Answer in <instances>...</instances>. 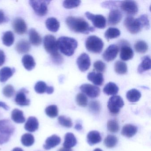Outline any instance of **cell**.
Wrapping results in <instances>:
<instances>
[{
    "instance_id": "cb8c5ba5",
    "label": "cell",
    "mask_w": 151,
    "mask_h": 151,
    "mask_svg": "<svg viewBox=\"0 0 151 151\" xmlns=\"http://www.w3.org/2000/svg\"><path fill=\"white\" fill-rule=\"evenodd\" d=\"M77 141L75 135L71 132L66 133L64 137V141L63 144V147L67 148H71L76 145Z\"/></svg>"
},
{
    "instance_id": "7a4b0ae2",
    "label": "cell",
    "mask_w": 151,
    "mask_h": 151,
    "mask_svg": "<svg viewBox=\"0 0 151 151\" xmlns=\"http://www.w3.org/2000/svg\"><path fill=\"white\" fill-rule=\"evenodd\" d=\"M57 45L58 50H60L63 54L70 56L74 54L77 47L78 42L73 38L62 37L58 39Z\"/></svg>"
},
{
    "instance_id": "4316f807",
    "label": "cell",
    "mask_w": 151,
    "mask_h": 151,
    "mask_svg": "<svg viewBox=\"0 0 151 151\" xmlns=\"http://www.w3.org/2000/svg\"><path fill=\"white\" fill-rule=\"evenodd\" d=\"M46 26L48 30L52 32H56L60 29V23L56 18L50 17L46 21Z\"/></svg>"
},
{
    "instance_id": "603a6c76",
    "label": "cell",
    "mask_w": 151,
    "mask_h": 151,
    "mask_svg": "<svg viewBox=\"0 0 151 151\" xmlns=\"http://www.w3.org/2000/svg\"><path fill=\"white\" fill-rule=\"evenodd\" d=\"M138 129L135 125L131 124H125L122 130V134L128 138L132 137L137 132Z\"/></svg>"
},
{
    "instance_id": "db71d44e",
    "label": "cell",
    "mask_w": 151,
    "mask_h": 151,
    "mask_svg": "<svg viewBox=\"0 0 151 151\" xmlns=\"http://www.w3.org/2000/svg\"><path fill=\"white\" fill-rule=\"evenodd\" d=\"M75 129L78 131L81 130L83 129L82 124L80 123H77L75 126Z\"/></svg>"
},
{
    "instance_id": "f5cc1de1",
    "label": "cell",
    "mask_w": 151,
    "mask_h": 151,
    "mask_svg": "<svg viewBox=\"0 0 151 151\" xmlns=\"http://www.w3.org/2000/svg\"><path fill=\"white\" fill-rule=\"evenodd\" d=\"M0 107L3 108L6 110H8L9 109V106L6 103L2 101H0Z\"/></svg>"
},
{
    "instance_id": "1f68e13d",
    "label": "cell",
    "mask_w": 151,
    "mask_h": 151,
    "mask_svg": "<svg viewBox=\"0 0 151 151\" xmlns=\"http://www.w3.org/2000/svg\"><path fill=\"white\" fill-rule=\"evenodd\" d=\"M119 88L116 84L112 82L108 83L103 89L104 93L108 95H115L118 93Z\"/></svg>"
},
{
    "instance_id": "7402d4cb",
    "label": "cell",
    "mask_w": 151,
    "mask_h": 151,
    "mask_svg": "<svg viewBox=\"0 0 151 151\" xmlns=\"http://www.w3.org/2000/svg\"><path fill=\"white\" fill-rule=\"evenodd\" d=\"M102 138L99 132L91 131L87 135V141L90 145H93L101 141Z\"/></svg>"
},
{
    "instance_id": "30bf717a",
    "label": "cell",
    "mask_w": 151,
    "mask_h": 151,
    "mask_svg": "<svg viewBox=\"0 0 151 151\" xmlns=\"http://www.w3.org/2000/svg\"><path fill=\"white\" fill-rule=\"evenodd\" d=\"M120 6L122 11L129 15H135L138 11L137 5L133 1H120Z\"/></svg>"
},
{
    "instance_id": "ee69618b",
    "label": "cell",
    "mask_w": 151,
    "mask_h": 151,
    "mask_svg": "<svg viewBox=\"0 0 151 151\" xmlns=\"http://www.w3.org/2000/svg\"><path fill=\"white\" fill-rule=\"evenodd\" d=\"M89 109L91 112L94 114H98L101 111V105L97 101H92L89 103Z\"/></svg>"
},
{
    "instance_id": "bcb514c9",
    "label": "cell",
    "mask_w": 151,
    "mask_h": 151,
    "mask_svg": "<svg viewBox=\"0 0 151 151\" xmlns=\"http://www.w3.org/2000/svg\"><path fill=\"white\" fill-rule=\"evenodd\" d=\"M15 93V90L13 86L8 85L3 89V93L4 96L7 98H11L14 96Z\"/></svg>"
},
{
    "instance_id": "8fae6325",
    "label": "cell",
    "mask_w": 151,
    "mask_h": 151,
    "mask_svg": "<svg viewBox=\"0 0 151 151\" xmlns=\"http://www.w3.org/2000/svg\"><path fill=\"white\" fill-rule=\"evenodd\" d=\"M80 89L84 93L92 99L97 98L100 93V90L99 87L90 84L82 85Z\"/></svg>"
},
{
    "instance_id": "4fadbf2b",
    "label": "cell",
    "mask_w": 151,
    "mask_h": 151,
    "mask_svg": "<svg viewBox=\"0 0 151 151\" xmlns=\"http://www.w3.org/2000/svg\"><path fill=\"white\" fill-rule=\"evenodd\" d=\"M118 46L115 45H112L107 47L103 53V59L107 62H110L114 60L117 56L119 52Z\"/></svg>"
},
{
    "instance_id": "c3c4849f",
    "label": "cell",
    "mask_w": 151,
    "mask_h": 151,
    "mask_svg": "<svg viewBox=\"0 0 151 151\" xmlns=\"http://www.w3.org/2000/svg\"><path fill=\"white\" fill-rule=\"evenodd\" d=\"M138 19L141 24L142 28H145L146 29H149L150 28V23L147 15L146 14L142 15Z\"/></svg>"
},
{
    "instance_id": "6da1fadb",
    "label": "cell",
    "mask_w": 151,
    "mask_h": 151,
    "mask_svg": "<svg viewBox=\"0 0 151 151\" xmlns=\"http://www.w3.org/2000/svg\"><path fill=\"white\" fill-rule=\"evenodd\" d=\"M66 22L69 29L76 33L88 34L95 31L94 27L90 26L86 21L81 17H68Z\"/></svg>"
},
{
    "instance_id": "2e32d148",
    "label": "cell",
    "mask_w": 151,
    "mask_h": 151,
    "mask_svg": "<svg viewBox=\"0 0 151 151\" xmlns=\"http://www.w3.org/2000/svg\"><path fill=\"white\" fill-rule=\"evenodd\" d=\"M29 91L24 88H22L19 91L16 95L15 101L16 103L20 106H27L29 105L30 100L27 99L26 94Z\"/></svg>"
},
{
    "instance_id": "816d5d0a",
    "label": "cell",
    "mask_w": 151,
    "mask_h": 151,
    "mask_svg": "<svg viewBox=\"0 0 151 151\" xmlns=\"http://www.w3.org/2000/svg\"><path fill=\"white\" fill-rule=\"evenodd\" d=\"M6 21V18L4 12L2 10H0V24L3 23Z\"/></svg>"
},
{
    "instance_id": "ffe728a7",
    "label": "cell",
    "mask_w": 151,
    "mask_h": 151,
    "mask_svg": "<svg viewBox=\"0 0 151 151\" xmlns=\"http://www.w3.org/2000/svg\"><path fill=\"white\" fill-rule=\"evenodd\" d=\"M87 78L89 81L97 86L102 85L104 83V78L101 73L91 72L88 74Z\"/></svg>"
},
{
    "instance_id": "83f0119b",
    "label": "cell",
    "mask_w": 151,
    "mask_h": 151,
    "mask_svg": "<svg viewBox=\"0 0 151 151\" xmlns=\"http://www.w3.org/2000/svg\"><path fill=\"white\" fill-rule=\"evenodd\" d=\"M29 38L30 43L33 45L38 46L41 44L42 38L37 32L34 29H32L29 31Z\"/></svg>"
},
{
    "instance_id": "ba28073f",
    "label": "cell",
    "mask_w": 151,
    "mask_h": 151,
    "mask_svg": "<svg viewBox=\"0 0 151 151\" xmlns=\"http://www.w3.org/2000/svg\"><path fill=\"white\" fill-rule=\"evenodd\" d=\"M124 25L129 32L132 34H137L142 29L138 19H135L131 16L125 18Z\"/></svg>"
},
{
    "instance_id": "f1b7e54d",
    "label": "cell",
    "mask_w": 151,
    "mask_h": 151,
    "mask_svg": "<svg viewBox=\"0 0 151 151\" xmlns=\"http://www.w3.org/2000/svg\"><path fill=\"white\" fill-rule=\"evenodd\" d=\"M140 92L137 89H132L127 92L126 98L129 102L132 103L137 102L141 98Z\"/></svg>"
},
{
    "instance_id": "d6a6232c",
    "label": "cell",
    "mask_w": 151,
    "mask_h": 151,
    "mask_svg": "<svg viewBox=\"0 0 151 151\" xmlns=\"http://www.w3.org/2000/svg\"><path fill=\"white\" fill-rule=\"evenodd\" d=\"M121 35V32L117 28H109L106 31L105 33V37L108 41L110 40L116 38Z\"/></svg>"
},
{
    "instance_id": "f6af8a7d",
    "label": "cell",
    "mask_w": 151,
    "mask_h": 151,
    "mask_svg": "<svg viewBox=\"0 0 151 151\" xmlns=\"http://www.w3.org/2000/svg\"><path fill=\"white\" fill-rule=\"evenodd\" d=\"M81 1H64L63 2V6L65 8L68 9L75 8L77 7L81 4Z\"/></svg>"
},
{
    "instance_id": "680465c9",
    "label": "cell",
    "mask_w": 151,
    "mask_h": 151,
    "mask_svg": "<svg viewBox=\"0 0 151 151\" xmlns=\"http://www.w3.org/2000/svg\"><path fill=\"white\" fill-rule=\"evenodd\" d=\"M93 151H103L101 149H100V148H96V149H94L93 150Z\"/></svg>"
},
{
    "instance_id": "5b68a950",
    "label": "cell",
    "mask_w": 151,
    "mask_h": 151,
    "mask_svg": "<svg viewBox=\"0 0 151 151\" xmlns=\"http://www.w3.org/2000/svg\"><path fill=\"white\" fill-rule=\"evenodd\" d=\"M124 106L123 100L121 96L114 95L109 100L107 107L109 112L112 114H117L120 109Z\"/></svg>"
},
{
    "instance_id": "74e56055",
    "label": "cell",
    "mask_w": 151,
    "mask_h": 151,
    "mask_svg": "<svg viewBox=\"0 0 151 151\" xmlns=\"http://www.w3.org/2000/svg\"><path fill=\"white\" fill-rule=\"evenodd\" d=\"M134 48L138 53L143 54L147 52L148 50V45L145 41L139 40L136 42L134 45Z\"/></svg>"
},
{
    "instance_id": "52a82bcc",
    "label": "cell",
    "mask_w": 151,
    "mask_h": 151,
    "mask_svg": "<svg viewBox=\"0 0 151 151\" xmlns=\"http://www.w3.org/2000/svg\"><path fill=\"white\" fill-rule=\"evenodd\" d=\"M50 1H30L29 4L33 9L35 13L39 16H44L48 11L47 5Z\"/></svg>"
},
{
    "instance_id": "7c38bea8",
    "label": "cell",
    "mask_w": 151,
    "mask_h": 151,
    "mask_svg": "<svg viewBox=\"0 0 151 151\" xmlns=\"http://www.w3.org/2000/svg\"><path fill=\"white\" fill-rule=\"evenodd\" d=\"M77 63L79 70L82 72H85L91 66V59L88 55L83 53L78 58Z\"/></svg>"
},
{
    "instance_id": "836d02e7",
    "label": "cell",
    "mask_w": 151,
    "mask_h": 151,
    "mask_svg": "<svg viewBox=\"0 0 151 151\" xmlns=\"http://www.w3.org/2000/svg\"><path fill=\"white\" fill-rule=\"evenodd\" d=\"M2 40L3 44L6 46H11L14 42V33L11 31L6 32L3 34Z\"/></svg>"
},
{
    "instance_id": "60d3db41",
    "label": "cell",
    "mask_w": 151,
    "mask_h": 151,
    "mask_svg": "<svg viewBox=\"0 0 151 151\" xmlns=\"http://www.w3.org/2000/svg\"><path fill=\"white\" fill-rule=\"evenodd\" d=\"M107 126L108 130L112 133L118 132L120 129L118 122L116 120H110L108 121Z\"/></svg>"
},
{
    "instance_id": "f546056e",
    "label": "cell",
    "mask_w": 151,
    "mask_h": 151,
    "mask_svg": "<svg viewBox=\"0 0 151 151\" xmlns=\"http://www.w3.org/2000/svg\"><path fill=\"white\" fill-rule=\"evenodd\" d=\"M151 69V59L149 56H146L143 57L142 62L139 65L138 72L139 74H142L144 71L149 70Z\"/></svg>"
},
{
    "instance_id": "e575fe53",
    "label": "cell",
    "mask_w": 151,
    "mask_h": 151,
    "mask_svg": "<svg viewBox=\"0 0 151 151\" xmlns=\"http://www.w3.org/2000/svg\"><path fill=\"white\" fill-rule=\"evenodd\" d=\"M115 71L119 75H124L127 72V66L125 63L121 61H117L114 64Z\"/></svg>"
},
{
    "instance_id": "9c48e42d",
    "label": "cell",
    "mask_w": 151,
    "mask_h": 151,
    "mask_svg": "<svg viewBox=\"0 0 151 151\" xmlns=\"http://www.w3.org/2000/svg\"><path fill=\"white\" fill-rule=\"evenodd\" d=\"M86 17L90 21H91L93 26L99 29H104L106 27V18L101 15H95L90 12L85 13Z\"/></svg>"
},
{
    "instance_id": "681fc988",
    "label": "cell",
    "mask_w": 151,
    "mask_h": 151,
    "mask_svg": "<svg viewBox=\"0 0 151 151\" xmlns=\"http://www.w3.org/2000/svg\"><path fill=\"white\" fill-rule=\"evenodd\" d=\"M52 61L55 64L57 65H60L62 64L63 62V59L62 56L60 54V53L54 55V56H51Z\"/></svg>"
},
{
    "instance_id": "d590c367",
    "label": "cell",
    "mask_w": 151,
    "mask_h": 151,
    "mask_svg": "<svg viewBox=\"0 0 151 151\" xmlns=\"http://www.w3.org/2000/svg\"><path fill=\"white\" fill-rule=\"evenodd\" d=\"M21 142L23 145L29 147L32 145L35 142L34 136L30 133H25L22 136Z\"/></svg>"
},
{
    "instance_id": "d4e9b609",
    "label": "cell",
    "mask_w": 151,
    "mask_h": 151,
    "mask_svg": "<svg viewBox=\"0 0 151 151\" xmlns=\"http://www.w3.org/2000/svg\"><path fill=\"white\" fill-rule=\"evenodd\" d=\"M15 48L16 51L19 53H26L30 50V44L27 40H22L17 44Z\"/></svg>"
},
{
    "instance_id": "6f0895ef",
    "label": "cell",
    "mask_w": 151,
    "mask_h": 151,
    "mask_svg": "<svg viewBox=\"0 0 151 151\" xmlns=\"http://www.w3.org/2000/svg\"><path fill=\"white\" fill-rule=\"evenodd\" d=\"M12 151H24L22 148H20V147H15L14 148Z\"/></svg>"
},
{
    "instance_id": "3957f363",
    "label": "cell",
    "mask_w": 151,
    "mask_h": 151,
    "mask_svg": "<svg viewBox=\"0 0 151 151\" xmlns=\"http://www.w3.org/2000/svg\"><path fill=\"white\" fill-rule=\"evenodd\" d=\"M15 131V128L9 120L0 121V145L5 144L9 141Z\"/></svg>"
},
{
    "instance_id": "44dd1931",
    "label": "cell",
    "mask_w": 151,
    "mask_h": 151,
    "mask_svg": "<svg viewBox=\"0 0 151 151\" xmlns=\"http://www.w3.org/2000/svg\"><path fill=\"white\" fill-rule=\"evenodd\" d=\"M15 72L14 68L4 67L0 70V82L5 83L11 78Z\"/></svg>"
},
{
    "instance_id": "ab89813d",
    "label": "cell",
    "mask_w": 151,
    "mask_h": 151,
    "mask_svg": "<svg viewBox=\"0 0 151 151\" xmlns=\"http://www.w3.org/2000/svg\"><path fill=\"white\" fill-rule=\"evenodd\" d=\"M48 87V86H47L45 82L39 81L35 85L34 89L37 93L42 94L47 92Z\"/></svg>"
},
{
    "instance_id": "5bb4252c",
    "label": "cell",
    "mask_w": 151,
    "mask_h": 151,
    "mask_svg": "<svg viewBox=\"0 0 151 151\" xmlns=\"http://www.w3.org/2000/svg\"><path fill=\"white\" fill-rule=\"evenodd\" d=\"M13 27L15 32L19 35L26 33L27 26L25 21L20 17H17L13 22Z\"/></svg>"
},
{
    "instance_id": "9a60e30c",
    "label": "cell",
    "mask_w": 151,
    "mask_h": 151,
    "mask_svg": "<svg viewBox=\"0 0 151 151\" xmlns=\"http://www.w3.org/2000/svg\"><path fill=\"white\" fill-rule=\"evenodd\" d=\"M121 45L120 58L123 61L131 60L134 55L133 50L126 42H123Z\"/></svg>"
},
{
    "instance_id": "484cf974",
    "label": "cell",
    "mask_w": 151,
    "mask_h": 151,
    "mask_svg": "<svg viewBox=\"0 0 151 151\" xmlns=\"http://www.w3.org/2000/svg\"><path fill=\"white\" fill-rule=\"evenodd\" d=\"M22 62L24 68L29 71L33 70L36 65L34 58L29 55H24L22 59Z\"/></svg>"
},
{
    "instance_id": "f35d334b",
    "label": "cell",
    "mask_w": 151,
    "mask_h": 151,
    "mask_svg": "<svg viewBox=\"0 0 151 151\" xmlns=\"http://www.w3.org/2000/svg\"><path fill=\"white\" fill-rule=\"evenodd\" d=\"M46 114L51 118H55L58 115V109L56 105H51L46 108Z\"/></svg>"
},
{
    "instance_id": "277c9868",
    "label": "cell",
    "mask_w": 151,
    "mask_h": 151,
    "mask_svg": "<svg viewBox=\"0 0 151 151\" xmlns=\"http://www.w3.org/2000/svg\"><path fill=\"white\" fill-rule=\"evenodd\" d=\"M104 47V43L101 39L96 36L88 37L86 41V47L89 52L94 53L101 52Z\"/></svg>"
},
{
    "instance_id": "b9f144b4",
    "label": "cell",
    "mask_w": 151,
    "mask_h": 151,
    "mask_svg": "<svg viewBox=\"0 0 151 151\" xmlns=\"http://www.w3.org/2000/svg\"><path fill=\"white\" fill-rule=\"evenodd\" d=\"M76 101L78 106L84 107L87 106L88 99L85 94L83 93H79L76 97Z\"/></svg>"
},
{
    "instance_id": "4dcf8cb0",
    "label": "cell",
    "mask_w": 151,
    "mask_h": 151,
    "mask_svg": "<svg viewBox=\"0 0 151 151\" xmlns=\"http://www.w3.org/2000/svg\"><path fill=\"white\" fill-rule=\"evenodd\" d=\"M12 120L16 123H23L25 122V118L23 112L20 109H15L12 111L11 114Z\"/></svg>"
},
{
    "instance_id": "e0dca14e",
    "label": "cell",
    "mask_w": 151,
    "mask_h": 151,
    "mask_svg": "<svg viewBox=\"0 0 151 151\" xmlns=\"http://www.w3.org/2000/svg\"><path fill=\"white\" fill-rule=\"evenodd\" d=\"M122 18V14L118 9H112L108 16V24L115 25L120 22Z\"/></svg>"
},
{
    "instance_id": "d6986e66",
    "label": "cell",
    "mask_w": 151,
    "mask_h": 151,
    "mask_svg": "<svg viewBox=\"0 0 151 151\" xmlns=\"http://www.w3.org/2000/svg\"><path fill=\"white\" fill-rule=\"evenodd\" d=\"M39 126L37 119L34 116H30L24 125V129L29 132H34L38 129Z\"/></svg>"
},
{
    "instance_id": "8d00e7d4",
    "label": "cell",
    "mask_w": 151,
    "mask_h": 151,
    "mask_svg": "<svg viewBox=\"0 0 151 151\" xmlns=\"http://www.w3.org/2000/svg\"><path fill=\"white\" fill-rule=\"evenodd\" d=\"M118 142V139L116 136L109 135L104 139L105 145L108 148H111L114 147Z\"/></svg>"
},
{
    "instance_id": "ac0fdd59",
    "label": "cell",
    "mask_w": 151,
    "mask_h": 151,
    "mask_svg": "<svg viewBox=\"0 0 151 151\" xmlns=\"http://www.w3.org/2000/svg\"><path fill=\"white\" fill-rule=\"evenodd\" d=\"M61 142V138L56 135H53L47 139L44 145V148L45 150H50L57 146Z\"/></svg>"
},
{
    "instance_id": "11a10c76",
    "label": "cell",
    "mask_w": 151,
    "mask_h": 151,
    "mask_svg": "<svg viewBox=\"0 0 151 151\" xmlns=\"http://www.w3.org/2000/svg\"><path fill=\"white\" fill-rule=\"evenodd\" d=\"M54 91V87H53V86H48L46 93L47 94H52V93H53Z\"/></svg>"
},
{
    "instance_id": "8992f818",
    "label": "cell",
    "mask_w": 151,
    "mask_h": 151,
    "mask_svg": "<svg viewBox=\"0 0 151 151\" xmlns=\"http://www.w3.org/2000/svg\"><path fill=\"white\" fill-rule=\"evenodd\" d=\"M44 45L46 51L51 55V56L59 53L57 41L55 38L52 35H47L45 37Z\"/></svg>"
},
{
    "instance_id": "7dc6e473",
    "label": "cell",
    "mask_w": 151,
    "mask_h": 151,
    "mask_svg": "<svg viewBox=\"0 0 151 151\" xmlns=\"http://www.w3.org/2000/svg\"><path fill=\"white\" fill-rule=\"evenodd\" d=\"M93 68L98 73H101L105 71L106 65L102 61L98 60L93 63Z\"/></svg>"
},
{
    "instance_id": "9f6ffc18",
    "label": "cell",
    "mask_w": 151,
    "mask_h": 151,
    "mask_svg": "<svg viewBox=\"0 0 151 151\" xmlns=\"http://www.w3.org/2000/svg\"><path fill=\"white\" fill-rule=\"evenodd\" d=\"M58 151H72V150L71 148H67L63 147L59 149Z\"/></svg>"
},
{
    "instance_id": "f907efd6",
    "label": "cell",
    "mask_w": 151,
    "mask_h": 151,
    "mask_svg": "<svg viewBox=\"0 0 151 151\" xmlns=\"http://www.w3.org/2000/svg\"><path fill=\"white\" fill-rule=\"evenodd\" d=\"M6 60V55L2 50L0 49V67L3 65Z\"/></svg>"
},
{
    "instance_id": "7bdbcfd3",
    "label": "cell",
    "mask_w": 151,
    "mask_h": 151,
    "mask_svg": "<svg viewBox=\"0 0 151 151\" xmlns=\"http://www.w3.org/2000/svg\"><path fill=\"white\" fill-rule=\"evenodd\" d=\"M58 122L62 126L67 128H71L73 125L72 121L69 117H66L64 116H60L58 117Z\"/></svg>"
}]
</instances>
